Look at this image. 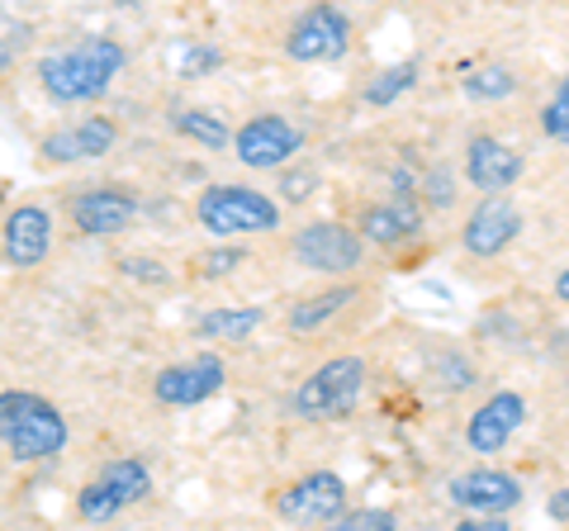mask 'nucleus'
<instances>
[{
    "instance_id": "9d476101",
    "label": "nucleus",
    "mask_w": 569,
    "mask_h": 531,
    "mask_svg": "<svg viewBox=\"0 0 569 531\" xmlns=\"http://www.w3.org/2000/svg\"><path fill=\"white\" fill-rule=\"evenodd\" d=\"M223 384H228L223 357L200 351V357H190V361L167 365L162 375H157L152 394H157V403H167V409H200L213 394H223Z\"/></svg>"
},
{
    "instance_id": "f3484780",
    "label": "nucleus",
    "mask_w": 569,
    "mask_h": 531,
    "mask_svg": "<svg viewBox=\"0 0 569 531\" xmlns=\"http://www.w3.org/2000/svg\"><path fill=\"white\" fill-rule=\"evenodd\" d=\"M48 247H52V214L43 204H20L6 219V261L29 271V266L48 261Z\"/></svg>"
},
{
    "instance_id": "7ed1b4c3",
    "label": "nucleus",
    "mask_w": 569,
    "mask_h": 531,
    "mask_svg": "<svg viewBox=\"0 0 569 531\" xmlns=\"http://www.w3.org/2000/svg\"><path fill=\"white\" fill-rule=\"evenodd\" d=\"M194 219L209 238H261L284 223L280 204L257 186H204L194 200Z\"/></svg>"
},
{
    "instance_id": "ddd939ff",
    "label": "nucleus",
    "mask_w": 569,
    "mask_h": 531,
    "mask_svg": "<svg viewBox=\"0 0 569 531\" xmlns=\"http://www.w3.org/2000/svg\"><path fill=\"white\" fill-rule=\"evenodd\" d=\"M522 171H527V157L503 143V138H493V133H475L470 143H466V181L475 190H485V194H503L522 181Z\"/></svg>"
},
{
    "instance_id": "f257e3e1",
    "label": "nucleus",
    "mask_w": 569,
    "mask_h": 531,
    "mask_svg": "<svg viewBox=\"0 0 569 531\" xmlns=\"http://www.w3.org/2000/svg\"><path fill=\"white\" fill-rule=\"evenodd\" d=\"M129 52L114 39H86L71 52H52L39 62V86L58 100V104H81V100H100L123 72Z\"/></svg>"
},
{
    "instance_id": "473e14b6",
    "label": "nucleus",
    "mask_w": 569,
    "mask_h": 531,
    "mask_svg": "<svg viewBox=\"0 0 569 531\" xmlns=\"http://www.w3.org/2000/svg\"><path fill=\"white\" fill-rule=\"evenodd\" d=\"M10 62H14V48H10L6 39H0V77H6V72H10Z\"/></svg>"
},
{
    "instance_id": "b1692460",
    "label": "nucleus",
    "mask_w": 569,
    "mask_h": 531,
    "mask_svg": "<svg viewBox=\"0 0 569 531\" xmlns=\"http://www.w3.org/2000/svg\"><path fill=\"white\" fill-rule=\"evenodd\" d=\"M541 133L550 138V143H565L569 148V77H560V86L541 104Z\"/></svg>"
},
{
    "instance_id": "f03ea898",
    "label": "nucleus",
    "mask_w": 569,
    "mask_h": 531,
    "mask_svg": "<svg viewBox=\"0 0 569 531\" xmlns=\"http://www.w3.org/2000/svg\"><path fill=\"white\" fill-rule=\"evenodd\" d=\"M0 441L20 465L52 460L67 451V418L58 403L33 389H6L0 394Z\"/></svg>"
},
{
    "instance_id": "6e6552de",
    "label": "nucleus",
    "mask_w": 569,
    "mask_h": 531,
    "mask_svg": "<svg viewBox=\"0 0 569 531\" xmlns=\"http://www.w3.org/2000/svg\"><path fill=\"white\" fill-rule=\"evenodd\" d=\"M351 48V20L337 0H318L284 33V52L295 62H337Z\"/></svg>"
},
{
    "instance_id": "9b49d317",
    "label": "nucleus",
    "mask_w": 569,
    "mask_h": 531,
    "mask_svg": "<svg viewBox=\"0 0 569 531\" xmlns=\"http://www.w3.org/2000/svg\"><path fill=\"white\" fill-rule=\"evenodd\" d=\"M518 233H522L518 204H508L503 194H489V200L475 204L470 219L460 223V247H466L475 261H493V257H503L508 247L518 242Z\"/></svg>"
},
{
    "instance_id": "a878e982",
    "label": "nucleus",
    "mask_w": 569,
    "mask_h": 531,
    "mask_svg": "<svg viewBox=\"0 0 569 531\" xmlns=\"http://www.w3.org/2000/svg\"><path fill=\"white\" fill-rule=\"evenodd\" d=\"M432 370H437V380L447 384V389H470V384L479 380V370H475L466 357H460V351H437Z\"/></svg>"
},
{
    "instance_id": "cd10ccee",
    "label": "nucleus",
    "mask_w": 569,
    "mask_h": 531,
    "mask_svg": "<svg viewBox=\"0 0 569 531\" xmlns=\"http://www.w3.org/2000/svg\"><path fill=\"white\" fill-rule=\"evenodd\" d=\"M200 261H204L200 275L219 280V275H228V271H238V266L247 261V252H242V247H219V252H209V257H200Z\"/></svg>"
},
{
    "instance_id": "f8f14e48",
    "label": "nucleus",
    "mask_w": 569,
    "mask_h": 531,
    "mask_svg": "<svg viewBox=\"0 0 569 531\" xmlns=\"http://www.w3.org/2000/svg\"><path fill=\"white\" fill-rule=\"evenodd\" d=\"M522 422H527V399L518 394V389H498V394H489L470 413L466 447L475 455H498V451H508V441L522 432Z\"/></svg>"
},
{
    "instance_id": "2eb2a0df",
    "label": "nucleus",
    "mask_w": 569,
    "mask_h": 531,
    "mask_svg": "<svg viewBox=\"0 0 569 531\" xmlns=\"http://www.w3.org/2000/svg\"><path fill=\"white\" fill-rule=\"evenodd\" d=\"M133 219H138V200L123 186H96L71 200V223L86 238H114L123 228H133Z\"/></svg>"
},
{
    "instance_id": "20e7f679",
    "label": "nucleus",
    "mask_w": 569,
    "mask_h": 531,
    "mask_svg": "<svg viewBox=\"0 0 569 531\" xmlns=\"http://www.w3.org/2000/svg\"><path fill=\"white\" fill-rule=\"evenodd\" d=\"M366 384H370L366 357H332L318 365L313 375H305V384H299L290 399V409L305 422H342L361 409Z\"/></svg>"
},
{
    "instance_id": "bb28decb",
    "label": "nucleus",
    "mask_w": 569,
    "mask_h": 531,
    "mask_svg": "<svg viewBox=\"0 0 569 531\" xmlns=\"http://www.w3.org/2000/svg\"><path fill=\"white\" fill-rule=\"evenodd\" d=\"M389 527H399V518L389 508H347L342 518L332 522V531H389Z\"/></svg>"
},
{
    "instance_id": "2f4dec72",
    "label": "nucleus",
    "mask_w": 569,
    "mask_h": 531,
    "mask_svg": "<svg viewBox=\"0 0 569 531\" xmlns=\"http://www.w3.org/2000/svg\"><path fill=\"white\" fill-rule=\"evenodd\" d=\"M546 512H550V522H565V527H569V484L550 493V499H546Z\"/></svg>"
},
{
    "instance_id": "5701e85b",
    "label": "nucleus",
    "mask_w": 569,
    "mask_h": 531,
    "mask_svg": "<svg viewBox=\"0 0 569 531\" xmlns=\"http://www.w3.org/2000/svg\"><path fill=\"white\" fill-rule=\"evenodd\" d=\"M460 91L470 100H508L518 91V77H512L508 67H475V72H466V81H460Z\"/></svg>"
},
{
    "instance_id": "7c9ffc66",
    "label": "nucleus",
    "mask_w": 569,
    "mask_h": 531,
    "mask_svg": "<svg viewBox=\"0 0 569 531\" xmlns=\"http://www.w3.org/2000/svg\"><path fill=\"white\" fill-rule=\"evenodd\" d=\"M123 271H129V275H138V280H152V285H157V280H167V271H162V266H152L148 257H123Z\"/></svg>"
},
{
    "instance_id": "aec40b11",
    "label": "nucleus",
    "mask_w": 569,
    "mask_h": 531,
    "mask_svg": "<svg viewBox=\"0 0 569 531\" xmlns=\"http://www.w3.org/2000/svg\"><path fill=\"white\" fill-rule=\"evenodd\" d=\"M261 309H209L200 323H194V332H200L204 342H247L252 332L261 328Z\"/></svg>"
},
{
    "instance_id": "39448f33",
    "label": "nucleus",
    "mask_w": 569,
    "mask_h": 531,
    "mask_svg": "<svg viewBox=\"0 0 569 531\" xmlns=\"http://www.w3.org/2000/svg\"><path fill=\"white\" fill-rule=\"evenodd\" d=\"M389 186H395V194L385 204H366L356 214V223H361L356 233L385 247V252H395V247H408L413 238H422V204H418V186L408 171H389Z\"/></svg>"
},
{
    "instance_id": "4468645a",
    "label": "nucleus",
    "mask_w": 569,
    "mask_h": 531,
    "mask_svg": "<svg viewBox=\"0 0 569 531\" xmlns=\"http://www.w3.org/2000/svg\"><path fill=\"white\" fill-rule=\"evenodd\" d=\"M447 499L460 508V512H512L527 493H522V480L508 470H493V465H479V470H466L456 474L447 484Z\"/></svg>"
},
{
    "instance_id": "dca6fc26",
    "label": "nucleus",
    "mask_w": 569,
    "mask_h": 531,
    "mask_svg": "<svg viewBox=\"0 0 569 531\" xmlns=\"http://www.w3.org/2000/svg\"><path fill=\"white\" fill-rule=\"evenodd\" d=\"M119 148V123L104 119V114H91L81 123H71V129H58L43 138V157L48 162H96V157H110Z\"/></svg>"
},
{
    "instance_id": "c756f323",
    "label": "nucleus",
    "mask_w": 569,
    "mask_h": 531,
    "mask_svg": "<svg viewBox=\"0 0 569 531\" xmlns=\"http://www.w3.org/2000/svg\"><path fill=\"white\" fill-rule=\"evenodd\" d=\"M219 62H223V58H219L213 48H190V52H186V62H181V72H186V77H209Z\"/></svg>"
},
{
    "instance_id": "72a5a7b5",
    "label": "nucleus",
    "mask_w": 569,
    "mask_h": 531,
    "mask_svg": "<svg viewBox=\"0 0 569 531\" xmlns=\"http://www.w3.org/2000/svg\"><path fill=\"white\" fill-rule=\"evenodd\" d=\"M556 299H565V304H569V266L556 275Z\"/></svg>"
},
{
    "instance_id": "a211bd4d",
    "label": "nucleus",
    "mask_w": 569,
    "mask_h": 531,
    "mask_svg": "<svg viewBox=\"0 0 569 531\" xmlns=\"http://www.w3.org/2000/svg\"><path fill=\"white\" fill-rule=\"evenodd\" d=\"M356 299H361V290L356 285H332L323 294H309V299H299V304L290 309V332L295 338H309V332H318L323 323H332L342 309H351Z\"/></svg>"
},
{
    "instance_id": "0eeeda50",
    "label": "nucleus",
    "mask_w": 569,
    "mask_h": 531,
    "mask_svg": "<svg viewBox=\"0 0 569 531\" xmlns=\"http://www.w3.org/2000/svg\"><path fill=\"white\" fill-rule=\"evenodd\" d=\"M347 503H351V489H347L342 474L313 470L276 499V518L284 527H332L347 512Z\"/></svg>"
},
{
    "instance_id": "6ab92c4d",
    "label": "nucleus",
    "mask_w": 569,
    "mask_h": 531,
    "mask_svg": "<svg viewBox=\"0 0 569 531\" xmlns=\"http://www.w3.org/2000/svg\"><path fill=\"white\" fill-rule=\"evenodd\" d=\"M96 484L110 493L114 499V508L123 512V508H133V503H142L152 493V470L142 465V460H110V465H104L100 474H96Z\"/></svg>"
},
{
    "instance_id": "1a4fd4ad",
    "label": "nucleus",
    "mask_w": 569,
    "mask_h": 531,
    "mask_svg": "<svg viewBox=\"0 0 569 531\" xmlns=\"http://www.w3.org/2000/svg\"><path fill=\"white\" fill-rule=\"evenodd\" d=\"M238 152V162L247 171H280V167H290L299 148H305V133L295 129L284 114H257V119H247L242 129L233 133V143H228Z\"/></svg>"
},
{
    "instance_id": "423d86ee",
    "label": "nucleus",
    "mask_w": 569,
    "mask_h": 531,
    "mask_svg": "<svg viewBox=\"0 0 569 531\" xmlns=\"http://www.w3.org/2000/svg\"><path fill=\"white\" fill-rule=\"evenodd\" d=\"M295 261L305 271H318V275H356L366 261V238L356 233L347 223H332V219H313L295 233Z\"/></svg>"
},
{
    "instance_id": "393cba45",
    "label": "nucleus",
    "mask_w": 569,
    "mask_h": 531,
    "mask_svg": "<svg viewBox=\"0 0 569 531\" xmlns=\"http://www.w3.org/2000/svg\"><path fill=\"white\" fill-rule=\"evenodd\" d=\"M418 200L427 209H437V214H441V209H451L456 204V176L447 167H432L422 176V186H418Z\"/></svg>"
},
{
    "instance_id": "f704fd0d",
    "label": "nucleus",
    "mask_w": 569,
    "mask_h": 531,
    "mask_svg": "<svg viewBox=\"0 0 569 531\" xmlns=\"http://www.w3.org/2000/svg\"><path fill=\"white\" fill-rule=\"evenodd\" d=\"M0 209H6V186H0Z\"/></svg>"
},
{
    "instance_id": "c85d7f7f",
    "label": "nucleus",
    "mask_w": 569,
    "mask_h": 531,
    "mask_svg": "<svg viewBox=\"0 0 569 531\" xmlns=\"http://www.w3.org/2000/svg\"><path fill=\"white\" fill-rule=\"evenodd\" d=\"M313 181H318V171H309V167H299V171H284V181H280V186H290V190H284V200H290V204L309 200V194H313Z\"/></svg>"
},
{
    "instance_id": "412c9836",
    "label": "nucleus",
    "mask_w": 569,
    "mask_h": 531,
    "mask_svg": "<svg viewBox=\"0 0 569 531\" xmlns=\"http://www.w3.org/2000/svg\"><path fill=\"white\" fill-rule=\"evenodd\" d=\"M171 133H181V138H194L200 148L209 152H223L228 143H233V133H228V123L219 114H209V110H181V114H171Z\"/></svg>"
},
{
    "instance_id": "4be33fe9",
    "label": "nucleus",
    "mask_w": 569,
    "mask_h": 531,
    "mask_svg": "<svg viewBox=\"0 0 569 531\" xmlns=\"http://www.w3.org/2000/svg\"><path fill=\"white\" fill-rule=\"evenodd\" d=\"M413 86H418V62H399V67H389V72H380L361 96L370 110H385V104H395L403 91H413Z\"/></svg>"
}]
</instances>
